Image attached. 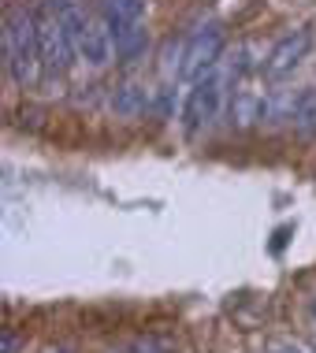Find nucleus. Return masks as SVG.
<instances>
[{
  "mask_svg": "<svg viewBox=\"0 0 316 353\" xmlns=\"http://www.w3.org/2000/svg\"><path fill=\"white\" fill-rule=\"evenodd\" d=\"M4 68L8 74L30 90L41 74V45H37V19H34V8H12L8 15V26H4Z\"/></svg>",
  "mask_w": 316,
  "mask_h": 353,
  "instance_id": "nucleus-1",
  "label": "nucleus"
},
{
  "mask_svg": "<svg viewBox=\"0 0 316 353\" xmlns=\"http://www.w3.org/2000/svg\"><path fill=\"white\" fill-rule=\"evenodd\" d=\"M238 79L235 63H224L219 60L216 68H208L201 79H194L186 93V104H183V127L186 134H197V130L213 127V119L219 116L224 108V97H227V82Z\"/></svg>",
  "mask_w": 316,
  "mask_h": 353,
  "instance_id": "nucleus-2",
  "label": "nucleus"
},
{
  "mask_svg": "<svg viewBox=\"0 0 316 353\" xmlns=\"http://www.w3.org/2000/svg\"><path fill=\"white\" fill-rule=\"evenodd\" d=\"M34 19H37V45H41L45 71H67L79 52H75L71 34H67L60 12H56V0H37Z\"/></svg>",
  "mask_w": 316,
  "mask_h": 353,
  "instance_id": "nucleus-3",
  "label": "nucleus"
},
{
  "mask_svg": "<svg viewBox=\"0 0 316 353\" xmlns=\"http://www.w3.org/2000/svg\"><path fill=\"white\" fill-rule=\"evenodd\" d=\"M224 45H227V34H224V23H201L194 34L186 37V56H183V71L179 79H201L208 68H216L219 56H224Z\"/></svg>",
  "mask_w": 316,
  "mask_h": 353,
  "instance_id": "nucleus-4",
  "label": "nucleus"
},
{
  "mask_svg": "<svg viewBox=\"0 0 316 353\" xmlns=\"http://www.w3.org/2000/svg\"><path fill=\"white\" fill-rule=\"evenodd\" d=\"M309 45H313V34H309V30H290V34H283L279 41L272 45L268 60L261 63V74H264V79H272V82L283 79V74H290V71L305 60Z\"/></svg>",
  "mask_w": 316,
  "mask_h": 353,
  "instance_id": "nucleus-5",
  "label": "nucleus"
},
{
  "mask_svg": "<svg viewBox=\"0 0 316 353\" xmlns=\"http://www.w3.org/2000/svg\"><path fill=\"white\" fill-rule=\"evenodd\" d=\"M146 4L149 0H101V23L108 26V37L146 23Z\"/></svg>",
  "mask_w": 316,
  "mask_h": 353,
  "instance_id": "nucleus-6",
  "label": "nucleus"
},
{
  "mask_svg": "<svg viewBox=\"0 0 316 353\" xmlns=\"http://www.w3.org/2000/svg\"><path fill=\"white\" fill-rule=\"evenodd\" d=\"M112 108H116V116H123V119H138V116H146V112L152 108V97H149L146 85L127 82V85H119V90H116Z\"/></svg>",
  "mask_w": 316,
  "mask_h": 353,
  "instance_id": "nucleus-7",
  "label": "nucleus"
},
{
  "mask_svg": "<svg viewBox=\"0 0 316 353\" xmlns=\"http://www.w3.org/2000/svg\"><path fill=\"white\" fill-rule=\"evenodd\" d=\"M290 123L302 138H313L316 134V85L313 90H302L294 97V112H290Z\"/></svg>",
  "mask_w": 316,
  "mask_h": 353,
  "instance_id": "nucleus-8",
  "label": "nucleus"
},
{
  "mask_svg": "<svg viewBox=\"0 0 316 353\" xmlns=\"http://www.w3.org/2000/svg\"><path fill=\"white\" fill-rule=\"evenodd\" d=\"M19 350H23V339H19L12 327H4L0 331V353H19Z\"/></svg>",
  "mask_w": 316,
  "mask_h": 353,
  "instance_id": "nucleus-9",
  "label": "nucleus"
},
{
  "mask_svg": "<svg viewBox=\"0 0 316 353\" xmlns=\"http://www.w3.org/2000/svg\"><path fill=\"white\" fill-rule=\"evenodd\" d=\"M123 353H160V350H157V342H152V339H138V342H130Z\"/></svg>",
  "mask_w": 316,
  "mask_h": 353,
  "instance_id": "nucleus-10",
  "label": "nucleus"
},
{
  "mask_svg": "<svg viewBox=\"0 0 316 353\" xmlns=\"http://www.w3.org/2000/svg\"><path fill=\"white\" fill-rule=\"evenodd\" d=\"M290 231H294L290 223H286V227H279V231H275V238H272V253H283V245H286V238H290Z\"/></svg>",
  "mask_w": 316,
  "mask_h": 353,
  "instance_id": "nucleus-11",
  "label": "nucleus"
},
{
  "mask_svg": "<svg viewBox=\"0 0 316 353\" xmlns=\"http://www.w3.org/2000/svg\"><path fill=\"white\" fill-rule=\"evenodd\" d=\"M157 112H160V116H171V90H160V97H157Z\"/></svg>",
  "mask_w": 316,
  "mask_h": 353,
  "instance_id": "nucleus-12",
  "label": "nucleus"
},
{
  "mask_svg": "<svg viewBox=\"0 0 316 353\" xmlns=\"http://www.w3.org/2000/svg\"><path fill=\"white\" fill-rule=\"evenodd\" d=\"M268 353H302V350H298V346H272Z\"/></svg>",
  "mask_w": 316,
  "mask_h": 353,
  "instance_id": "nucleus-13",
  "label": "nucleus"
},
{
  "mask_svg": "<svg viewBox=\"0 0 316 353\" xmlns=\"http://www.w3.org/2000/svg\"><path fill=\"white\" fill-rule=\"evenodd\" d=\"M56 353H71V350H56Z\"/></svg>",
  "mask_w": 316,
  "mask_h": 353,
  "instance_id": "nucleus-14",
  "label": "nucleus"
},
{
  "mask_svg": "<svg viewBox=\"0 0 316 353\" xmlns=\"http://www.w3.org/2000/svg\"><path fill=\"white\" fill-rule=\"evenodd\" d=\"M313 312H316V305H313Z\"/></svg>",
  "mask_w": 316,
  "mask_h": 353,
  "instance_id": "nucleus-15",
  "label": "nucleus"
}]
</instances>
